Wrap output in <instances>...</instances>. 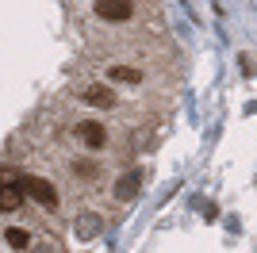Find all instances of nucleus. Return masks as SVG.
<instances>
[{
	"mask_svg": "<svg viewBox=\"0 0 257 253\" xmlns=\"http://www.w3.org/2000/svg\"><path fill=\"white\" fill-rule=\"evenodd\" d=\"M23 180V196H31L35 203L43 211H58V188H54V180H46V177H39V173H31V177H20Z\"/></svg>",
	"mask_w": 257,
	"mask_h": 253,
	"instance_id": "f257e3e1",
	"label": "nucleus"
},
{
	"mask_svg": "<svg viewBox=\"0 0 257 253\" xmlns=\"http://www.w3.org/2000/svg\"><path fill=\"white\" fill-rule=\"evenodd\" d=\"M92 12L104 23H131L139 16V4L135 0H92Z\"/></svg>",
	"mask_w": 257,
	"mask_h": 253,
	"instance_id": "f03ea898",
	"label": "nucleus"
},
{
	"mask_svg": "<svg viewBox=\"0 0 257 253\" xmlns=\"http://www.w3.org/2000/svg\"><path fill=\"white\" fill-rule=\"evenodd\" d=\"M27 196H23V180L16 173H0V215H16L23 211Z\"/></svg>",
	"mask_w": 257,
	"mask_h": 253,
	"instance_id": "7ed1b4c3",
	"label": "nucleus"
},
{
	"mask_svg": "<svg viewBox=\"0 0 257 253\" xmlns=\"http://www.w3.org/2000/svg\"><path fill=\"white\" fill-rule=\"evenodd\" d=\"M85 104L100 107V111H107V107H115V88L111 84H81V88H73Z\"/></svg>",
	"mask_w": 257,
	"mask_h": 253,
	"instance_id": "20e7f679",
	"label": "nucleus"
},
{
	"mask_svg": "<svg viewBox=\"0 0 257 253\" xmlns=\"http://www.w3.org/2000/svg\"><path fill=\"white\" fill-rule=\"evenodd\" d=\"M4 245L16 249V253H27L31 249V230H27V226H8V230H4Z\"/></svg>",
	"mask_w": 257,
	"mask_h": 253,
	"instance_id": "39448f33",
	"label": "nucleus"
},
{
	"mask_svg": "<svg viewBox=\"0 0 257 253\" xmlns=\"http://www.w3.org/2000/svg\"><path fill=\"white\" fill-rule=\"evenodd\" d=\"M139 188H142V180L135 177V173H127V177H123V184L115 188V196H119V200H131V196H135Z\"/></svg>",
	"mask_w": 257,
	"mask_h": 253,
	"instance_id": "423d86ee",
	"label": "nucleus"
}]
</instances>
